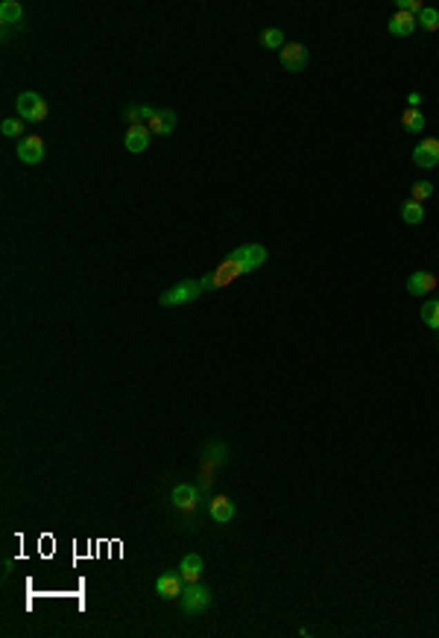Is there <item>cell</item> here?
I'll use <instances>...</instances> for the list:
<instances>
[{
    "mask_svg": "<svg viewBox=\"0 0 439 638\" xmlns=\"http://www.w3.org/2000/svg\"><path fill=\"white\" fill-rule=\"evenodd\" d=\"M266 264V246L264 243H243L231 252L223 264H220L214 273H208L205 278H199V284L205 293H214V290H223L228 287L231 281H237L240 276H249L255 269H261Z\"/></svg>",
    "mask_w": 439,
    "mask_h": 638,
    "instance_id": "1",
    "label": "cell"
},
{
    "mask_svg": "<svg viewBox=\"0 0 439 638\" xmlns=\"http://www.w3.org/2000/svg\"><path fill=\"white\" fill-rule=\"evenodd\" d=\"M202 284L197 278H185V281H179L176 287H170L164 290L162 296H158V304L162 308H179V304H191V302H197L202 296Z\"/></svg>",
    "mask_w": 439,
    "mask_h": 638,
    "instance_id": "2",
    "label": "cell"
},
{
    "mask_svg": "<svg viewBox=\"0 0 439 638\" xmlns=\"http://www.w3.org/2000/svg\"><path fill=\"white\" fill-rule=\"evenodd\" d=\"M228 460V448L223 443H211V445H205L202 448V474H199V489H211L214 486V477L217 472L226 465Z\"/></svg>",
    "mask_w": 439,
    "mask_h": 638,
    "instance_id": "3",
    "label": "cell"
},
{
    "mask_svg": "<svg viewBox=\"0 0 439 638\" xmlns=\"http://www.w3.org/2000/svg\"><path fill=\"white\" fill-rule=\"evenodd\" d=\"M179 606H182V615H202V612L211 609V588L202 583H185Z\"/></svg>",
    "mask_w": 439,
    "mask_h": 638,
    "instance_id": "4",
    "label": "cell"
},
{
    "mask_svg": "<svg viewBox=\"0 0 439 638\" xmlns=\"http://www.w3.org/2000/svg\"><path fill=\"white\" fill-rule=\"evenodd\" d=\"M15 108H18V117L30 120V124H41L47 117V103L41 100V94H35V91H21L18 100H15Z\"/></svg>",
    "mask_w": 439,
    "mask_h": 638,
    "instance_id": "5",
    "label": "cell"
},
{
    "mask_svg": "<svg viewBox=\"0 0 439 638\" xmlns=\"http://www.w3.org/2000/svg\"><path fill=\"white\" fill-rule=\"evenodd\" d=\"M278 62L284 65V70L299 73V70L308 68L311 53H308V47H304V44H299V41H287V44L282 47V50H278Z\"/></svg>",
    "mask_w": 439,
    "mask_h": 638,
    "instance_id": "6",
    "label": "cell"
},
{
    "mask_svg": "<svg viewBox=\"0 0 439 638\" xmlns=\"http://www.w3.org/2000/svg\"><path fill=\"white\" fill-rule=\"evenodd\" d=\"M199 498H202V489L193 486V483H176L173 492H170V504L182 512H193L199 507Z\"/></svg>",
    "mask_w": 439,
    "mask_h": 638,
    "instance_id": "7",
    "label": "cell"
},
{
    "mask_svg": "<svg viewBox=\"0 0 439 638\" xmlns=\"http://www.w3.org/2000/svg\"><path fill=\"white\" fill-rule=\"evenodd\" d=\"M18 162L21 164H41L44 162V155H47V146L44 141L39 138V135H23V138L18 141Z\"/></svg>",
    "mask_w": 439,
    "mask_h": 638,
    "instance_id": "8",
    "label": "cell"
},
{
    "mask_svg": "<svg viewBox=\"0 0 439 638\" xmlns=\"http://www.w3.org/2000/svg\"><path fill=\"white\" fill-rule=\"evenodd\" d=\"M182 592H185V577H182L179 571H164L155 580V594L158 597L176 600V597H182Z\"/></svg>",
    "mask_w": 439,
    "mask_h": 638,
    "instance_id": "9",
    "label": "cell"
},
{
    "mask_svg": "<svg viewBox=\"0 0 439 638\" xmlns=\"http://www.w3.org/2000/svg\"><path fill=\"white\" fill-rule=\"evenodd\" d=\"M413 164L422 170H431L439 164V138H422L413 150Z\"/></svg>",
    "mask_w": 439,
    "mask_h": 638,
    "instance_id": "10",
    "label": "cell"
},
{
    "mask_svg": "<svg viewBox=\"0 0 439 638\" xmlns=\"http://www.w3.org/2000/svg\"><path fill=\"white\" fill-rule=\"evenodd\" d=\"M439 287V278L433 273H428V269H416L410 278H407V293L410 296H428V293H433Z\"/></svg>",
    "mask_w": 439,
    "mask_h": 638,
    "instance_id": "11",
    "label": "cell"
},
{
    "mask_svg": "<svg viewBox=\"0 0 439 638\" xmlns=\"http://www.w3.org/2000/svg\"><path fill=\"white\" fill-rule=\"evenodd\" d=\"M208 515H211L217 524H228L237 515V507H235V501H231V498L217 495V498H211V504H208Z\"/></svg>",
    "mask_w": 439,
    "mask_h": 638,
    "instance_id": "12",
    "label": "cell"
},
{
    "mask_svg": "<svg viewBox=\"0 0 439 638\" xmlns=\"http://www.w3.org/2000/svg\"><path fill=\"white\" fill-rule=\"evenodd\" d=\"M150 138H153V132H150V126L146 124H138V126H129V132H126V138H124V146L129 153H144L146 146H150Z\"/></svg>",
    "mask_w": 439,
    "mask_h": 638,
    "instance_id": "13",
    "label": "cell"
},
{
    "mask_svg": "<svg viewBox=\"0 0 439 638\" xmlns=\"http://www.w3.org/2000/svg\"><path fill=\"white\" fill-rule=\"evenodd\" d=\"M387 30L396 35V39H407V35L416 32V15H407V12H396L393 18H389Z\"/></svg>",
    "mask_w": 439,
    "mask_h": 638,
    "instance_id": "14",
    "label": "cell"
},
{
    "mask_svg": "<svg viewBox=\"0 0 439 638\" xmlns=\"http://www.w3.org/2000/svg\"><path fill=\"white\" fill-rule=\"evenodd\" d=\"M205 571V562L199 554H185L179 562V574L185 577V583H199V577Z\"/></svg>",
    "mask_w": 439,
    "mask_h": 638,
    "instance_id": "15",
    "label": "cell"
},
{
    "mask_svg": "<svg viewBox=\"0 0 439 638\" xmlns=\"http://www.w3.org/2000/svg\"><path fill=\"white\" fill-rule=\"evenodd\" d=\"M146 126H150L153 135H170V132L176 129V112H173V108H158Z\"/></svg>",
    "mask_w": 439,
    "mask_h": 638,
    "instance_id": "16",
    "label": "cell"
},
{
    "mask_svg": "<svg viewBox=\"0 0 439 638\" xmlns=\"http://www.w3.org/2000/svg\"><path fill=\"white\" fill-rule=\"evenodd\" d=\"M21 18H23V6L18 0H3V3H0V21H3V27L21 23Z\"/></svg>",
    "mask_w": 439,
    "mask_h": 638,
    "instance_id": "17",
    "label": "cell"
},
{
    "mask_svg": "<svg viewBox=\"0 0 439 638\" xmlns=\"http://www.w3.org/2000/svg\"><path fill=\"white\" fill-rule=\"evenodd\" d=\"M401 220H404L407 226H419L422 220H425V205H422V202H416V200L401 202Z\"/></svg>",
    "mask_w": 439,
    "mask_h": 638,
    "instance_id": "18",
    "label": "cell"
},
{
    "mask_svg": "<svg viewBox=\"0 0 439 638\" xmlns=\"http://www.w3.org/2000/svg\"><path fill=\"white\" fill-rule=\"evenodd\" d=\"M401 129L410 132V135L425 132V115L419 112V108H407V112L401 115Z\"/></svg>",
    "mask_w": 439,
    "mask_h": 638,
    "instance_id": "19",
    "label": "cell"
},
{
    "mask_svg": "<svg viewBox=\"0 0 439 638\" xmlns=\"http://www.w3.org/2000/svg\"><path fill=\"white\" fill-rule=\"evenodd\" d=\"M287 41H284V32L278 30V27H266L261 32V47H266V50H282Z\"/></svg>",
    "mask_w": 439,
    "mask_h": 638,
    "instance_id": "20",
    "label": "cell"
},
{
    "mask_svg": "<svg viewBox=\"0 0 439 638\" xmlns=\"http://www.w3.org/2000/svg\"><path fill=\"white\" fill-rule=\"evenodd\" d=\"M416 23L422 30H428V32H436L439 30V9H433V6H425L422 12H419V18H416Z\"/></svg>",
    "mask_w": 439,
    "mask_h": 638,
    "instance_id": "21",
    "label": "cell"
},
{
    "mask_svg": "<svg viewBox=\"0 0 439 638\" xmlns=\"http://www.w3.org/2000/svg\"><path fill=\"white\" fill-rule=\"evenodd\" d=\"M422 319H425V325L439 331V299H428L422 304Z\"/></svg>",
    "mask_w": 439,
    "mask_h": 638,
    "instance_id": "22",
    "label": "cell"
},
{
    "mask_svg": "<svg viewBox=\"0 0 439 638\" xmlns=\"http://www.w3.org/2000/svg\"><path fill=\"white\" fill-rule=\"evenodd\" d=\"M428 196H433V182H416L410 191V200H416V202H425Z\"/></svg>",
    "mask_w": 439,
    "mask_h": 638,
    "instance_id": "23",
    "label": "cell"
},
{
    "mask_svg": "<svg viewBox=\"0 0 439 638\" xmlns=\"http://www.w3.org/2000/svg\"><path fill=\"white\" fill-rule=\"evenodd\" d=\"M0 132H3L6 138H18V135L23 132V120H18V117H6L3 124H0Z\"/></svg>",
    "mask_w": 439,
    "mask_h": 638,
    "instance_id": "24",
    "label": "cell"
},
{
    "mask_svg": "<svg viewBox=\"0 0 439 638\" xmlns=\"http://www.w3.org/2000/svg\"><path fill=\"white\" fill-rule=\"evenodd\" d=\"M124 120H126L129 126H138V124H144V106H126Z\"/></svg>",
    "mask_w": 439,
    "mask_h": 638,
    "instance_id": "25",
    "label": "cell"
},
{
    "mask_svg": "<svg viewBox=\"0 0 439 638\" xmlns=\"http://www.w3.org/2000/svg\"><path fill=\"white\" fill-rule=\"evenodd\" d=\"M398 12H407V15H416L419 18V12L425 9V3H422V0H398Z\"/></svg>",
    "mask_w": 439,
    "mask_h": 638,
    "instance_id": "26",
    "label": "cell"
},
{
    "mask_svg": "<svg viewBox=\"0 0 439 638\" xmlns=\"http://www.w3.org/2000/svg\"><path fill=\"white\" fill-rule=\"evenodd\" d=\"M407 106H410V108H419V106H422V94H419V91H410V94H407Z\"/></svg>",
    "mask_w": 439,
    "mask_h": 638,
    "instance_id": "27",
    "label": "cell"
}]
</instances>
